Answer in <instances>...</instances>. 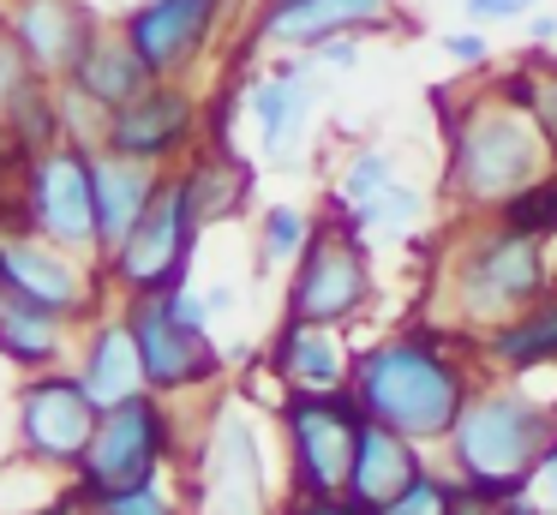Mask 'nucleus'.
Here are the masks:
<instances>
[{"mask_svg":"<svg viewBox=\"0 0 557 515\" xmlns=\"http://www.w3.org/2000/svg\"><path fill=\"white\" fill-rule=\"evenodd\" d=\"M0 287L61 311L78 330L97 311H109L114 299L109 282H102V258H78V252L54 246V240L30 234V228H0Z\"/></svg>","mask_w":557,"mask_h":515,"instance_id":"9b49d317","label":"nucleus"},{"mask_svg":"<svg viewBox=\"0 0 557 515\" xmlns=\"http://www.w3.org/2000/svg\"><path fill=\"white\" fill-rule=\"evenodd\" d=\"M90 510H97V515H198L193 510V491L174 486V474L138 479V486H121V491H102Z\"/></svg>","mask_w":557,"mask_h":515,"instance_id":"7c9ffc66","label":"nucleus"},{"mask_svg":"<svg viewBox=\"0 0 557 515\" xmlns=\"http://www.w3.org/2000/svg\"><path fill=\"white\" fill-rule=\"evenodd\" d=\"M198 234H205V222H198L193 198H186V180L174 168L162 180L157 204L133 222V234L102 252V282H109V294L133 299V294H169V287L193 282Z\"/></svg>","mask_w":557,"mask_h":515,"instance_id":"6e6552de","label":"nucleus"},{"mask_svg":"<svg viewBox=\"0 0 557 515\" xmlns=\"http://www.w3.org/2000/svg\"><path fill=\"white\" fill-rule=\"evenodd\" d=\"M66 491H73V474H61V467L37 462L25 450L0 455V515H37L54 498H66Z\"/></svg>","mask_w":557,"mask_h":515,"instance_id":"cd10ccee","label":"nucleus"},{"mask_svg":"<svg viewBox=\"0 0 557 515\" xmlns=\"http://www.w3.org/2000/svg\"><path fill=\"white\" fill-rule=\"evenodd\" d=\"M0 19H7L13 42L25 48L30 72H37V78H54V84L73 72V60L90 48V36L109 24V19H97V7H85V0H0Z\"/></svg>","mask_w":557,"mask_h":515,"instance_id":"f3484780","label":"nucleus"},{"mask_svg":"<svg viewBox=\"0 0 557 515\" xmlns=\"http://www.w3.org/2000/svg\"><path fill=\"white\" fill-rule=\"evenodd\" d=\"M497 222L533 240H557V168H545L533 186H521L516 198L497 204Z\"/></svg>","mask_w":557,"mask_h":515,"instance_id":"2f4dec72","label":"nucleus"},{"mask_svg":"<svg viewBox=\"0 0 557 515\" xmlns=\"http://www.w3.org/2000/svg\"><path fill=\"white\" fill-rule=\"evenodd\" d=\"M264 359L282 390H342L354 378V347L342 342L336 323L288 318V311H282V330L270 335Z\"/></svg>","mask_w":557,"mask_h":515,"instance_id":"412c9836","label":"nucleus"},{"mask_svg":"<svg viewBox=\"0 0 557 515\" xmlns=\"http://www.w3.org/2000/svg\"><path fill=\"white\" fill-rule=\"evenodd\" d=\"M282 515H377V510H366V503L348 498V491H336V498H288Z\"/></svg>","mask_w":557,"mask_h":515,"instance_id":"4c0bfd02","label":"nucleus"},{"mask_svg":"<svg viewBox=\"0 0 557 515\" xmlns=\"http://www.w3.org/2000/svg\"><path fill=\"white\" fill-rule=\"evenodd\" d=\"M30 78H37V72H30L25 48L13 42V30H7V19H0V114H7V108H13V96L25 90Z\"/></svg>","mask_w":557,"mask_h":515,"instance_id":"f704fd0d","label":"nucleus"},{"mask_svg":"<svg viewBox=\"0 0 557 515\" xmlns=\"http://www.w3.org/2000/svg\"><path fill=\"white\" fill-rule=\"evenodd\" d=\"M7 156H13V144H7V132H0V162H7ZM18 156H25V150H18Z\"/></svg>","mask_w":557,"mask_h":515,"instance_id":"c03bdc74","label":"nucleus"},{"mask_svg":"<svg viewBox=\"0 0 557 515\" xmlns=\"http://www.w3.org/2000/svg\"><path fill=\"white\" fill-rule=\"evenodd\" d=\"M552 162V144L545 132L533 126V114L509 108L504 96L480 102L473 114H449V168H444V186L456 204L468 210H485V204H504L516 198L521 186L545 174Z\"/></svg>","mask_w":557,"mask_h":515,"instance_id":"7ed1b4c3","label":"nucleus"},{"mask_svg":"<svg viewBox=\"0 0 557 515\" xmlns=\"http://www.w3.org/2000/svg\"><path fill=\"white\" fill-rule=\"evenodd\" d=\"M282 450H288V498H336L348 491L354 450H360L366 407L342 390H282L276 402Z\"/></svg>","mask_w":557,"mask_h":515,"instance_id":"0eeeda50","label":"nucleus"},{"mask_svg":"<svg viewBox=\"0 0 557 515\" xmlns=\"http://www.w3.org/2000/svg\"><path fill=\"white\" fill-rule=\"evenodd\" d=\"M348 390L360 395L366 419L413 443H444L473 395V378L437 330H401L354 354Z\"/></svg>","mask_w":557,"mask_h":515,"instance_id":"f257e3e1","label":"nucleus"},{"mask_svg":"<svg viewBox=\"0 0 557 515\" xmlns=\"http://www.w3.org/2000/svg\"><path fill=\"white\" fill-rule=\"evenodd\" d=\"M126 323H133L138 335V359H145V383L157 395H205L216 390L222 378H228V359H222V347L210 342V330H193V323H181L169 311V299L162 294H133L121 299Z\"/></svg>","mask_w":557,"mask_h":515,"instance_id":"4468645a","label":"nucleus"},{"mask_svg":"<svg viewBox=\"0 0 557 515\" xmlns=\"http://www.w3.org/2000/svg\"><path fill=\"white\" fill-rule=\"evenodd\" d=\"M420 210H425V198L408 186V180H389V186H377L372 198H360V204H336V198H330V216H336L342 228H354L360 240L408 234V228L420 222Z\"/></svg>","mask_w":557,"mask_h":515,"instance_id":"c85d7f7f","label":"nucleus"},{"mask_svg":"<svg viewBox=\"0 0 557 515\" xmlns=\"http://www.w3.org/2000/svg\"><path fill=\"white\" fill-rule=\"evenodd\" d=\"M533 126L545 132V144H552V162H557V60H540V90H533Z\"/></svg>","mask_w":557,"mask_h":515,"instance_id":"c9c22d12","label":"nucleus"},{"mask_svg":"<svg viewBox=\"0 0 557 515\" xmlns=\"http://www.w3.org/2000/svg\"><path fill=\"white\" fill-rule=\"evenodd\" d=\"M444 515H504V510H497V503H485V498H473V491H461Z\"/></svg>","mask_w":557,"mask_h":515,"instance_id":"a19ab883","label":"nucleus"},{"mask_svg":"<svg viewBox=\"0 0 557 515\" xmlns=\"http://www.w3.org/2000/svg\"><path fill=\"white\" fill-rule=\"evenodd\" d=\"M90 168H97V234H102V252H109V246H121L138 216L157 204L162 180H169L174 168L138 162V156L102 150V144H97V156H90Z\"/></svg>","mask_w":557,"mask_h":515,"instance_id":"5701e85b","label":"nucleus"},{"mask_svg":"<svg viewBox=\"0 0 557 515\" xmlns=\"http://www.w3.org/2000/svg\"><path fill=\"white\" fill-rule=\"evenodd\" d=\"M444 54L461 60V66H480V60H492V42L473 30H456V36H444Z\"/></svg>","mask_w":557,"mask_h":515,"instance_id":"ea45409f","label":"nucleus"},{"mask_svg":"<svg viewBox=\"0 0 557 515\" xmlns=\"http://www.w3.org/2000/svg\"><path fill=\"white\" fill-rule=\"evenodd\" d=\"M181 180H186V198H193L198 222H234V216L246 210V198H252V162H240V156L228 150V144L205 138L193 156L181 162Z\"/></svg>","mask_w":557,"mask_h":515,"instance_id":"393cba45","label":"nucleus"},{"mask_svg":"<svg viewBox=\"0 0 557 515\" xmlns=\"http://www.w3.org/2000/svg\"><path fill=\"white\" fill-rule=\"evenodd\" d=\"M372 252L354 228H342L336 216L312 228L306 252L288 263V299L282 311L288 318H312V323H336L348 330L366 306H372Z\"/></svg>","mask_w":557,"mask_h":515,"instance_id":"9d476101","label":"nucleus"},{"mask_svg":"<svg viewBox=\"0 0 557 515\" xmlns=\"http://www.w3.org/2000/svg\"><path fill=\"white\" fill-rule=\"evenodd\" d=\"M186 491L198 515H276L264 426L246 395L228 390L205 407V426L186 443Z\"/></svg>","mask_w":557,"mask_h":515,"instance_id":"20e7f679","label":"nucleus"},{"mask_svg":"<svg viewBox=\"0 0 557 515\" xmlns=\"http://www.w3.org/2000/svg\"><path fill=\"white\" fill-rule=\"evenodd\" d=\"M145 84H157V72L138 60V48L126 42L121 24H102V30L90 36V48L73 60V72L61 78V90L73 96L78 108H90V120L102 126V120H109L114 108L133 102Z\"/></svg>","mask_w":557,"mask_h":515,"instance_id":"6ab92c4d","label":"nucleus"},{"mask_svg":"<svg viewBox=\"0 0 557 515\" xmlns=\"http://www.w3.org/2000/svg\"><path fill=\"white\" fill-rule=\"evenodd\" d=\"M0 132H7V144H13V150H25V156L49 150V144L78 138L73 114H66V96H61V84H54V78H30L25 90L13 96V108L0 114Z\"/></svg>","mask_w":557,"mask_h":515,"instance_id":"bb28decb","label":"nucleus"},{"mask_svg":"<svg viewBox=\"0 0 557 515\" xmlns=\"http://www.w3.org/2000/svg\"><path fill=\"white\" fill-rule=\"evenodd\" d=\"M461 491H468V486H461L456 474L444 479L437 467H420V474H413L408 486L396 491V498H389V503H377V515H444L449 503L461 498Z\"/></svg>","mask_w":557,"mask_h":515,"instance_id":"473e14b6","label":"nucleus"},{"mask_svg":"<svg viewBox=\"0 0 557 515\" xmlns=\"http://www.w3.org/2000/svg\"><path fill=\"white\" fill-rule=\"evenodd\" d=\"M102 407L90 402V390L78 383L73 366H49V371H25L13 390V450L37 455V462L73 474L85 462V443L97 431Z\"/></svg>","mask_w":557,"mask_h":515,"instance_id":"f8f14e48","label":"nucleus"},{"mask_svg":"<svg viewBox=\"0 0 557 515\" xmlns=\"http://www.w3.org/2000/svg\"><path fill=\"white\" fill-rule=\"evenodd\" d=\"M240 102L252 114V132H258V150L276 162V156L294 150V138L306 132L312 120V102H318V60L312 54H282L270 72L240 84Z\"/></svg>","mask_w":557,"mask_h":515,"instance_id":"a211bd4d","label":"nucleus"},{"mask_svg":"<svg viewBox=\"0 0 557 515\" xmlns=\"http://www.w3.org/2000/svg\"><path fill=\"white\" fill-rule=\"evenodd\" d=\"M545 287H557L552 240H533V234H516L504 222H485V228H468V240L449 252V306L480 335L492 323L516 318L521 306H533Z\"/></svg>","mask_w":557,"mask_h":515,"instance_id":"39448f33","label":"nucleus"},{"mask_svg":"<svg viewBox=\"0 0 557 515\" xmlns=\"http://www.w3.org/2000/svg\"><path fill=\"white\" fill-rule=\"evenodd\" d=\"M37 515H97V510H90V503L78 498V491H66V498H54L49 510H37Z\"/></svg>","mask_w":557,"mask_h":515,"instance_id":"79ce46f5","label":"nucleus"},{"mask_svg":"<svg viewBox=\"0 0 557 515\" xmlns=\"http://www.w3.org/2000/svg\"><path fill=\"white\" fill-rule=\"evenodd\" d=\"M318 216L300 210V204H264L258 210V270H282V263H294L306 252V240H312Z\"/></svg>","mask_w":557,"mask_h":515,"instance_id":"c756f323","label":"nucleus"},{"mask_svg":"<svg viewBox=\"0 0 557 515\" xmlns=\"http://www.w3.org/2000/svg\"><path fill=\"white\" fill-rule=\"evenodd\" d=\"M389 19H396V0H258V19L246 24L240 48L306 54L330 36H372Z\"/></svg>","mask_w":557,"mask_h":515,"instance_id":"dca6fc26","label":"nucleus"},{"mask_svg":"<svg viewBox=\"0 0 557 515\" xmlns=\"http://www.w3.org/2000/svg\"><path fill=\"white\" fill-rule=\"evenodd\" d=\"M485 359L504 371H533V366H552L557 359V287H545L533 306H521L516 318L492 323L480 335Z\"/></svg>","mask_w":557,"mask_h":515,"instance_id":"a878e982","label":"nucleus"},{"mask_svg":"<svg viewBox=\"0 0 557 515\" xmlns=\"http://www.w3.org/2000/svg\"><path fill=\"white\" fill-rule=\"evenodd\" d=\"M66 366L78 371V383L90 390V402H97V407H114V402H126V395L150 390V383H145V359H138V335H133V323H126L121 306L97 311V318L78 330L73 359H66Z\"/></svg>","mask_w":557,"mask_h":515,"instance_id":"aec40b11","label":"nucleus"},{"mask_svg":"<svg viewBox=\"0 0 557 515\" xmlns=\"http://www.w3.org/2000/svg\"><path fill=\"white\" fill-rule=\"evenodd\" d=\"M461 7H468V19L492 24V19H528L540 0H461Z\"/></svg>","mask_w":557,"mask_h":515,"instance_id":"58836bf2","label":"nucleus"},{"mask_svg":"<svg viewBox=\"0 0 557 515\" xmlns=\"http://www.w3.org/2000/svg\"><path fill=\"white\" fill-rule=\"evenodd\" d=\"M552 443H557V407L533 402L516 383H492V390L468 395L444 450H449V474L473 498L504 503L516 491H533V474H540Z\"/></svg>","mask_w":557,"mask_h":515,"instance_id":"f03ea898","label":"nucleus"},{"mask_svg":"<svg viewBox=\"0 0 557 515\" xmlns=\"http://www.w3.org/2000/svg\"><path fill=\"white\" fill-rule=\"evenodd\" d=\"M228 12L234 0H138L114 24L126 30V42L138 48V60L157 78H193L198 60L228 30Z\"/></svg>","mask_w":557,"mask_h":515,"instance_id":"2eb2a0df","label":"nucleus"},{"mask_svg":"<svg viewBox=\"0 0 557 515\" xmlns=\"http://www.w3.org/2000/svg\"><path fill=\"white\" fill-rule=\"evenodd\" d=\"M90 156H97L90 138H66V144L25 156V228L66 252H78V258H102L97 168H90Z\"/></svg>","mask_w":557,"mask_h":515,"instance_id":"1a4fd4ad","label":"nucleus"},{"mask_svg":"<svg viewBox=\"0 0 557 515\" xmlns=\"http://www.w3.org/2000/svg\"><path fill=\"white\" fill-rule=\"evenodd\" d=\"M174 467H186V426H181V414H174V395L138 390V395H126V402H114L97 414L85 462L73 467V491L85 503H97L102 491L174 474Z\"/></svg>","mask_w":557,"mask_h":515,"instance_id":"423d86ee","label":"nucleus"},{"mask_svg":"<svg viewBox=\"0 0 557 515\" xmlns=\"http://www.w3.org/2000/svg\"><path fill=\"white\" fill-rule=\"evenodd\" d=\"M205 132H210L205 96L186 78H157L126 108H114L102 120L97 144L102 150H121V156H138V162H157V168H181L205 144Z\"/></svg>","mask_w":557,"mask_h":515,"instance_id":"ddd939ff","label":"nucleus"},{"mask_svg":"<svg viewBox=\"0 0 557 515\" xmlns=\"http://www.w3.org/2000/svg\"><path fill=\"white\" fill-rule=\"evenodd\" d=\"M528 42H557V19H528Z\"/></svg>","mask_w":557,"mask_h":515,"instance_id":"37998d69","label":"nucleus"},{"mask_svg":"<svg viewBox=\"0 0 557 515\" xmlns=\"http://www.w3.org/2000/svg\"><path fill=\"white\" fill-rule=\"evenodd\" d=\"M306 54H312L324 72H354V66H360V54H366V36H330V42L306 48Z\"/></svg>","mask_w":557,"mask_h":515,"instance_id":"e433bc0d","label":"nucleus"},{"mask_svg":"<svg viewBox=\"0 0 557 515\" xmlns=\"http://www.w3.org/2000/svg\"><path fill=\"white\" fill-rule=\"evenodd\" d=\"M420 450H425V443H413V438H401V431L366 419V426H360V450H354V474H348V498L366 503V510L389 503L425 467Z\"/></svg>","mask_w":557,"mask_h":515,"instance_id":"b1692460","label":"nucleus"},{"mask_svg":"<svg viewBox=\"0 0 557 515\" xmlns=\"http://www.w3.org/2000/svg\"><path fill=\"white\" fill-rule=\"evenodd\" d=\"M73 342H78L73 318L13 294V287H0V359H7L18 378H25V371L66 366V359H73Z\"/></svg>","mask_w":557,"mask_h":515,"instance_id":"4be33fe9","label":"nucleus"},{"mask_svg":"<svg viewBox=\"0 0 557 515\" xmlns=\"http://www.w3.org/2000/svg\"><path fill=\"white\" fill-rule=\"evenodd\" d=\"M396 180V156L389 150H354L348 156V168H342V180H336V204H360V198H372L377 186H389Z\"/></svg>","mask_w":557,"mask_h":515,"instance_id":"72a5a7b5","label":"nucleus"}]
</instances>
